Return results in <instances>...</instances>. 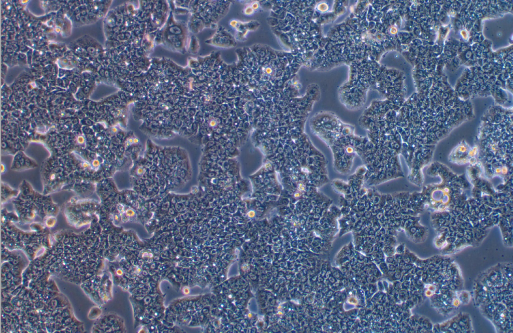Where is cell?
Wrapping results in <instances>:
<instances>
[{
  "label": "cell",
  "mask_w": 513,
  "mask_h": 333,
  "mask_svg": "<svg viewBox=\"0 0 513 333\" xmlns=\"http://www.w3.org/2000/svg\"><path fill=\"white\" fill-rule=\"evenodd\" d=\"M495 110L481 119L476 135V146L485 162L488 174L506 176L511 167L512 114Z\"/></svg>",
  "instance_id": "cell-1"
},
{
  "label": "cell",
  "mask_w": 513,
  "mask_h": 333,
  "mask_svg": "<svg viewBox=\"0 0 513 333\" xmlns=\"http://www.w3.org/2000/svg\"><path fill=\"white\" fill-rule=\"evenodd\" d=\"M478 152L476 145L470 147L465 141L460 142L452 151L450 159L457 163H465L467 161H473V158Z\"/></svg>",
  "instance_id": "cell-2"
}]
</instances>
